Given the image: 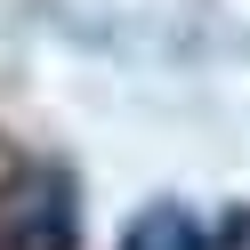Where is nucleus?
I'll list each match as a JSON object with an SVG mask.
<instances>
[{"mask_svg":"<svg viewBox=\"0 0 250 250\" xmlns=\"http://www.w3.org/2000/svg\"><path fill=\"white\" fill-rule=\"evenodd\" d=\"M0 250H73V186L57 169L0 186Z\"/></svg>","mask_w":250,"mask_h":250,"instance_id":"f257e3e1","label":"nucleus"},{"mask_svg":"<svg viewBox=\"0 0 250 250\" xmlns=\"http://www.w3.org/2000/svg\"><path fill=\"white\" fill-rule=\"evenodd\" d=\"M234 234H242L234 218H202V210H186V202H153V210L129 226L121 250H226Z\"/></svg>","mask_w":250,"mask_h":250,"instance_id":"f03ea898","label":"nucleus"}]
</instances>
